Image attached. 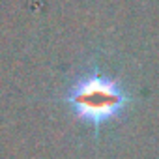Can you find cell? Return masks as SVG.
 Segmentation results:
<instances>
[{
  "label": "cell",
  "mask_w": 159,
  "mask_h": 159,
  "mask_svg": "<svg viewBox=\"0 0 159 159\" xmlns=\"http://www.w3.org/2000/svg\"><path fill=\"white\" fill-rule=\"evenodd\" d=\"M64 101L79 120L98 131L101 125L118 118L127 109L131 98L116 79L90 71L69 86Z\"/></svg>",
  "instance_id": "cell-1"
}]
</instances>
